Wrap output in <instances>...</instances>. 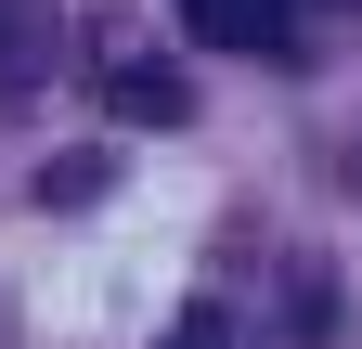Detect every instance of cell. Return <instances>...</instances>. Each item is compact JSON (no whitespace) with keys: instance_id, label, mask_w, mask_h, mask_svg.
<instances>
[{"instance_id":"cell-4","label":"cell","mask_w":362,"mask_h":349,"mask_svg":"<svg viewBox=\"0 0 362 349\" xmlns=\"http://www.w3.org/2000/svg\"><path fill=\"white\" fill-rule=\"evenodd\" d=\"M168 349H233V336H220V311H194V324H181Z\"/></svg>"},{"instance_id":"cell-3","label":"cell","mask_w":362,"mask_h":349,"mask_svg":"<svg viewBox=\"0 0 362 349\" xmlns=\"http://www.w3.org/2000/svg\"><path fill=\"white\" fill-rule=\"evenodd\" d=\"M117 117H181V91H168L156 65H117Z\"/></svg>"},{"instance_id":"cell-1","label":"cell","mask_w":362,"mask_h":349,"mask_svg":"<svg viewBox=\"0 0 362 349\" xmlns=\"http://www.w3.org/2000/svg\"><path fill=\"white\" fill-rule=\"evenodd\" d=\"M168 13L194 26L207 52H259V65H272V52H285V13H298V0H168Z\"/></svg>"},{"instance_id":"cell-2","label":"cell","mask_w":362,"mask_h":349,"mask_svg":"<svg viewBox=\"0 0 362 349\" xmlns=\"http://www.w3.org/2000/svg\"><path fill=\"white\" fill-rule=\"evenodd\" d=\"M52 78V0H0V104H26Z\"/></svg>"}]
</instances>
